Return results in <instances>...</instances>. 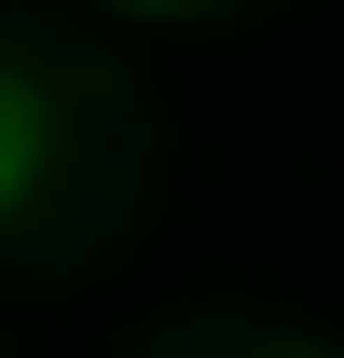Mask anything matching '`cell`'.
<instances>
[{
  "instance_id": "1",
  "label": "cell",
  "mask_w": 344,
  "mask_h": 358,
  "mask_svg": "<svg viewBox=\"0 0 344 358\" xmlns=\"http://www.w3.org/2000/svg\"><path fill=\"white\" fill-rule=\"evenodd\" d=\"M42 179H55V96L28 83L14 55H0V221H14V207H28Z\"/></svg>"
},
{
  "instance_id": "2",
  "label": "cell",
  "mask_w": 344,
  "mask_h": 358,
  "mask_svg": "<svg viewBox=\"0 0 344 358\" xmlns=\"http://www.w3.org/2000/svg\"><path fill=\"white\" fill-rule=\"evenodd\" d=\"M275 358H317V345H275Z\"/></svg>"
},
{
  "instance_id": "3",
  "label": "cell",
  "mask_w": 344,
  "mask_h": 358,
  "mask_svg": "<svg viewBox=\"0 0 344 358\" xmlns=\"http://www.w3.org/2000/svg\"><path fill=\"white\" fill-rule=\"evenodd\" d=\"M138 14H166V0H138Z\"/></svg>"
}]
</instances>
